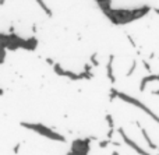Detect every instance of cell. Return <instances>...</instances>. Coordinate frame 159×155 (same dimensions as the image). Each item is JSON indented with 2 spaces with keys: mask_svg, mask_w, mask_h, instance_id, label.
Wrapping results in <instances>:
<instances>
[{
  "mask_svg": "<svg viewBox=\"0 0 159 155\" xmlns=\"http://www.w3.org/2000/svg\"><path fill=\"white\" fill-rule=\"evenodd\" d=\"M152 8L149 6H143V7L135 8H113L105 16L107 17L112 24L115 25H126L130 22H134L137 20H141L151 11Z\"/></svg>",
  "mask_w": 159,
  "mask_h": 155,
  "instance_id": "obj_1",
  "label": "cell"
},
{
  "mask_svg": "<svg viewBox=\"0 0 159 155\" xmlns=\"http://www.w3.org/2000/svg\"><path fill=\"white\" fill-rule=\"evenodd\" d=\"M20 126L24 129H27V130H31L34 131V133L39 134V136L45 137V139L48 140H52V141H57V143H66V137L63 136V134L57 133V131L52 130L50 127H48V126L42 125V123H30V122H21L20 123Z\"/></svg>",
  "mask_w": 159,
  "mask_h": 155,
  "instance_id": "obj_2",
  "label": "cell"
},
{
  "mask_svg": "<svg viewBox=\"0 0 159 155\" xmlns=\"http://www.w3.org/2000/svg\"><path fill=\"white\" fill-rule=\"evenodd\" d=\"M115 98H119V99H121V101H124V102H127V103H130V105H134L135 108H138V109H141L143 112H145L147 115H148L151 119H154L155 122L159 125V116L157 113H154V112L151 111V109L148 108V106L145 105V103H143L140 99H137V98H134V97H131V95H127V94H124V92H121V91H117L116 88H112L110 89V101H113Z\"/></svg>",
  "mask_w": 159,
  "mask_h": 155,
  "instance_id": "obj_3",
  "label": "cell"
},
{
  "mask_svg": "<svg viewBox=\"0 0 159 155\" xmlns=\"http://www.w3.org/2000/svg\"><path fill=\"white\" fill-rule=\"evenodd\" d=\"M91 137H85V139H77L71 143V148L69 153L71 155H88L91 151Z\"/></svg>",
  "mask_w": 159,
  "mask_h": 155,
  "instance_id": "obj_4",
  "label": "cell"
},
{
  "mask_svg": "<svg viewBox=\"0 0 159 155\" xmlns=\"http://www.w3.org/2000/svg\"><path fill=\"white\" fill-rule=\"evenodd\" d=\"M116 131L120 134V137H121V140L124 141V144L129 145V148H131L133 151H135V154H138V155H151V153H147V151L144 150L143 147H140V145H138L137 143L134 141V140L130 139V137L126 134V131H124L123 127H119Z\"/></svg>",
  "mask_w": 159,
  "mask_h": 155,
  "instance_id": "obj_5",
  "label": "cell"
},
{
  "mask_svg": "<svg viewBox=\"0 0 159 155\" xmlns=\"http://www.w3.org/2000/svg\"><path fill=\"white\" fill-rule=\"evenodd\" d=\"M36 48H38V39H36V36H31V38H27L22 41L21 49L28 50V52H34Z\"/></svg>",
  "mask_w": 159,
  "mask_h": 155,
  "instance_id": "obj_6",
  "label": "cell"
},
{
  "mask_svg": "<svg viewBox=\"0 0 159 155\" xmlns=\"http://www.w3.org/2000/svg\"><path fill=\"white\" fill-rule=\"evenodd\" d=\"M154 81H159V73H158V74H148V75H145V77L141 78V81H140V91L144 92V91H145V88H147V84H148V83H154Z\"/></svg>",
  "mask_w": 159,
  "mask_h": 155,
  "instance_id": "obj_7",
  "label": "cell"
},
{
  "mask_svg": "<svg viewBox=\"0 0 159 155\" xmlns=\"http://www.w3.org/2000/svg\"><path fill=\"white\" fill-rule=\"evenodd\" d=\"M113 60H115V55H110L109 60H107V63H106V75H107L110 83L115 84L116 77H115V73H113Z\"/></svg>",
  "mask_w": 159,
  "mask_h": 155,
  "instance_id": "obj_8",
  "label": "cell"
},
{
  "mask_svg": "<svg viewBox=\"0 0 159 155\" xmlns=\"http://www.w3.org/2000/svg\"><path fill=\"white\" fill-rule=\"evenodd\" d=\"M135 123H137V126H138V127H140V130H141V134H143L144 140H145V141H147V144H148V147L151 148V150H158V145L155 144L154 141H152V139H151V137H149L148 131H147L145 129H144L143 126H141V125H140V123H138V122H135Z\"/></svg>",
  "mask_w": 159,
  "mask_h": 155,
  "instance_id": "obj_9",
  "label": "cell"
},
{
  "mask_svg": "<svg viewBox=\"0 0 159 155\" xmlns=\"http://www.w3.org/2000/svg\"><path fill=\"white\" fill-rule=\"evenodd\" d=\"M35 2H36V3H38V4H39V7H41V8H42V10H43V11H45V14H46V16H48V17H52V16H53L52 10H50V8H49V7H48V4H46V3H45V2H43V0H35Z\"/></svg>",
  "mask_w": 159,
  "mask_h": 155,
  "instance_id": "obj_10",
  "label": "cell"
},
{
  "mask_svg": "<svg viewBox=\"0 0 159 155\" xmlns=\"http://www.w3.org/2000/svg\"><path fill=\"white\" fill-rule=\"evenodd\" d=\"M135 69H137V62H135V60H133L131 66H130V69L127 70V73H126V77H131V75H133V73L135 71Z\"/></svg>",
  "mask_w": 159,
  "mask_h": 155,
  "instance_id": "obj_11",
  "label": "cell"
},
{
  "mask_svg": "<svg viewBox=\"0 0 159 155\" xmlns=\"http://www.w3.org/2000/svg\"><path fill=\"white\" fill-rule=\"evenodd\" d=\"M105 119H106L107 125H109V129H115V120H113L112 115H110V113H106V116H105Z\"/></svg>",
  "mask_w": 159,
  "mask_h": 155,
  "instance_id": "obj_12",
  "label": "cell"
},
{
  "mask_svg": "<svg viewBox=\"0 0 159 155\" xmlns=\"http://www.w3.org/2000/svg\"><path fill=\"white\" fill-rule=\"evenodd\" d=\"M91 66H95V67L99 66V62H98V59H96V53L91 55Z\"/></svg>",
  "mask_w": 159,
  "mask_h": 155,
  "instance_id": "obj_13",
  "label": "cell"
},
{
  "mask_svg": "<svg viewBox=\"0 0 159 155\" xmlns=\"http://www.w3.org/2000/svg\"><path fill=\"white\" fill-rule=\"evenodd\" d=\"M6 55H7V50H6V49H2V48H0V64L4 63Z\"/></svg>",
  "mask_w": 159,
  "mask_h": 155,
  "instance_id": "obj_14",
  "label": "cell"
},
{
  "mask_svg": "<svg viewBox=\"0 0 159 155\" xmlns=\"http://www.w3.org/2000/svg\"><path fill=\"white\" fill-rule=\"evenodd\" d=\"M109 144H112V140H103V141H101V143H99V147H101V148H105V147H107V145H109Z\"/></svg>",
  "mask_w": 159,
  "mask_h": 155,
  "instance_id": "obj_15",
  "label": "cell"
},
{
  "mask_svg": "<svg viewBox=\"0 0 159 155\" xmlns=\"http://www.w3.org/2000/svg\"><path fill=\"white\" fill-rule=\"evenodd\" d=\"M98 4H102V3H109V4H112V0H95Z\"/></svg>",
  "mask_w": 159,
  "mask_h": 155,
  "instance_id": "obj_16",
  "label": "cell"
},
{
  "mask_svg": "<svg viewBox=\"0 0 159 155\" xmlns=\"http://www.w3.org/2000/svg\"><path fill=\"white\" fill-rule=\"evenodd\" d=\"M84 71H87V73L91 71V64H85V66H84Z\"/></svg>",
  "mask_w": 159,
  "mask_h": 155,
  "instance_id": "obj_17",
  "label": "cell"
},
{
  "mask_svg": "<svg viewBox=\"0 0 159 155\" xmlns=\"http://www.w3.org/2000/svg\"><path fill=\"white\" fill-rule=\"evenodd\" d=\"M46 62H48V64H50V66H53V64H55L53 59H50V57H46Z\"/></svg>",
  "mask_w": 159,
  "mask_h": 155,
  "instance_id": "obj_18",
  "label": "cell"
},
{
  "mask_svg": "<svg viewBox=\"0 0 159 155\" xmlns=\"http://www.w3.org/2000/svg\"><path fill=\"white\" fill-rule=\"evenodd\" d=\"M143 63H144V66H145V69H147V70H148V71H149V73H151V67H149V64H148V63H147V62H145V60H144V62H143Z\"/></svg>",
  "mask_w": 159,
  "mask_h": 155,
  "instance_id": "obj_19",
  "label": "cell"
},
{
  "mask_svg": "<svg viewBox=\"0 0 159 155\" xmlns=\"http://www.w3.org/2000/svg\"><path fill=\"white\" fill-rule=\"evenodd\" d=\"M18 150H20V144H17V145H16V148H14V153L17 154V153H18Z\"/></svg>",
  "mask_w": 159,
  "mask_h": 155,
  "instance_id": "obj_20",
  "label": "cell"
},
{
  "mask_svg": "<svg viewBox=\"0 0 159 155\" xmlns=\"http://www.w3.org/2000/svg\"><path fill=\"white\" fill-rule=\"evenodd\" d=\"M152 94H154V95H158V97H159V89H155V91H152Z\"/></svg>",
  "mask_w": 159,
  "mask_h": 155,
  "instance_id": "obj_21",
  "label": "cell"
},
{
  "mask_svg": "<svg viewBox=\"0 0 159 155\" xmlns=\"http://www.w3.org/2000/svg\"><path fill=\"white\" fill-rule=\"evenodd\" d=\"M152 10H154V11H155V13H157V14H158V16H159V8H158V7H155V8H152Z\"/></svg>",
  "mask_w": 159,
  "mask_h": 155,
  "instance_id": "obj_22",
  "label": "cell"
},
{
  "mask_svg": "<svg viewBox=\"0 0 159 155\" xmlns=\"http://www.w3.org/2000/svg\"><path fill=\"white\" fill-rule=\"evenodd\" d=\"M67 155H71V153H67Z\"/></svg>",
  "mask_w": 159,
  "mask_h": 155,
  "instance_id": "obj_23",
  "label": "cell"
},
{
  "mask_svg": "<svg viewBox=\"0 0 159 155\" xmlns=\"http://www.w3.org/2000/svg\"><path fill=\"white\" fill-rule=\"evenodd\" d=\"M158 151H159V147H158Z\"/></svg>",
  "mask_w": 159,
  "mask_h": 155,
  "instance_id": "obj_24",
  "label": "cell"
}]
</instances>
